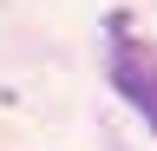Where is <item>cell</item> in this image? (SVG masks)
<instances>
[{
    "mask_svg": "<svg viewBox=\"0 0 157 151\" xmlns=\"http://www.w3.org/2000/svg\"><path fill=\"white\" fill-rule=\"evenodd\" d=\"M111 92L157 131V53L144 40H118L111 46Z\"/></svg>",
    "mask_w": 157,
    "mask_h": 151,
    "instance_id": "1",
    "label": "cell"
}]
</instances>
